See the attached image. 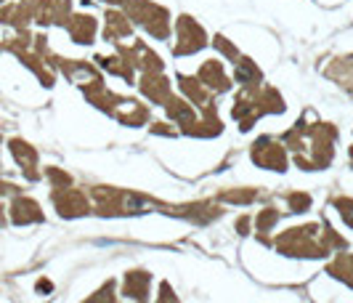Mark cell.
Returning a JSON list of instances; mask_svg holds the SVG:
<instances>
[{
  "mask_svg": "<svg viewBox=\"0 0 353 303\" xmlns=\"http://www.w3.org/2000/svg\"><path fill=\"white\" fill-rule=\"evenodd\" d=\"M337 125L332 123H311V115L305 112L290 130L282 133V144L287 152H292L295 168L305 173L311 170H324L330 162L335 160V144H337Z\"/></svg>",
  "mask_w": 353,
  "mask_h": 303,
  "instance_id": "6da1fadb",
  "label": "cell"
},
{
  "mask_svg": "<svg viewBox=\"0 0 353 303\" xmlns=\"http://www.w3.org/2000/svg\"><path fill=\"white\" fill-rule=\"evenodd\" d=\"M271 248L284 258H327L348 248V240L330 221H314L279 232L271 240Z\"/></svg>",
  "mask_w": 353,
  "mask_h": 303,
  "instance_id": "7a4b0ae2",
  "label": "cell"
},
{
  "mask_svg": "<svg viewBox=\"0 0 353 303\" xmlns=\"http://www.w3.org/2000/svg\"><path fill=\"white\" fill-rule=\"evenodd\" d=\"M88 197L93 213L101 215V218H128V215H143L152 213V211L178 218V205L162 202V199H154V197L143 195V192H133V189H117V186L96 184L88 189Z\"/></svg>",
  "mask_w": 353,
  "mask_h": 303,
  "instance_id": "3957f363",
  "label": "cell"
},
{
  "mask_svg": "<svg viewBox=\"0 0 353 303\" xmlns=\"http://www.w3.org/2000/svg\"><path fill=\"white\" fill-rule=\"evenodd\" d=\"M287 104H284V96L274 86H252V88H242L234 99V107H231V117L239 123V130L245 133L252 125L258 123L265 115H282Z\"/></svg>",
  "mask_w": 353,
  "mask_h": 303,
  "instance_id": "277c9868",
  "label": "cell"
},
{
  "mask_svg": "<svg viewBox=\"0 0 353 303\" xmlns=\"http://www.w3.org/2000/svg\"><path fill=\"white\" fill-rule=\"evenodd\" d=\"M3 48H6L8 54L17 56L19 61L40 80L43 88H53V86H56V72H53V67L48 64L51 48H48V37L46 35H32L30 30H21V32H17L14 37H8V40L3 43Z\"/></svg>",
  "mask_w": 353,
  "mask_h": 303,
  "instance_id": "5b68a950",
  "label": "cell"
},
{
  "mask_svg": "<svg viewBox=\"0 0 353 303\" xmlns=\"http://www.w3.org/2000/svg\"><path fill=\"white\" fill-rule=\"evenodd\" d=\"M120 8H123L125 17L133 21V27L146 30L154 40H168L170 32H173L170 11L162 3H154V0H123Z\"/></svg>",
  "mask_w": 353,
  "mask_h": 303,
  "instance_id": "8992f818",
  "label": "cell"
},
{
  "mask_svg": "<svg viewBox=\"0 0 353 303\" xmlns=\"http://www.w3.org/2000/svg\"><path fill=\"white\" fill-rule=\"evenodd\" d=\"M48 64H51L53 70L61 72V75H64L70 83H74L83 93L104 86V75L99 72V64H90L85 59H64V56H59L51 51V54H48Z\"/></svg>",
  "mask_w": 353,
  "mask_h": 303,
  "instance_id": "52a82bcc",
  "label": "cell"
},
{
  "mask_svg": "<svg viewBox=\"0 0 353 303\" xmlns=\"http://www.w3.org/2000/svg\"><path fill=\"white\" fill-rule=\"evenodd\" d=\"M250 160L252 165L263 168V170H274V173H284L290 168V155L282 141H276L274 136H261L250 146Z\"/></svg>",
  "mask_w": 353,
  "mask_h": 303,
  "instance_id": "ba28073f",
  "label": "cell"
},
{
  "mask_svg": "<svg viewBox=\"0 0 353 303\" xmlns=\"http://www.w3.org/2000/svg\"><path fill=\"white\" fill-rule=\"evenodd\" d=\"M210 43L208 30L189 14H181L176 19V46H173V54L176 56H194L199 54L205 46Z\"/></svg>",
  "mask_w": 353,
  "mask_h": 303,
  "instance_id": "9c48e42d",
  "label": "cell"
},
{
  "mask_svg": "<svg viewBox=\"0 0 353 303\" xmlns=\"http://www.w3.org/2000/svg\"><path fill=\"white\" fill-rule=\"evenodd\" d=\"M51 202L56 208V213L61 218H85V215L93 213L90 208V197L85 189H77L74 184L72 186H59V189H51Z\"/></svg>",
  "mask_w": 353,
  "mask_h": 303,
  "instance_id": "30bf717a",
  "label": "cell"
},
{
  "mask_svg": "<svg viewBox=\"0 0 353 303\" xmlns=\"http://www.w3.org/2000/svg\"><path fill=\"white\" fill-rule=\"evenodd\" d=\"M117 54H123L133 67L136 72H165V61H162V56L157 51H152L143 40H136L133 46H120L117 43Z\"/></svg>",
  "mask_w": 353,
  "mask_h": 303,
  "instance_id": "8fae6325",
  "label": "cell"
},
{
  "mask_svg": "<svg viewBox=\"0 0 353 303\" xmlns=\"http://www.w3.org/2000/svg\"><path fill=\"white\" fill-rule=\"evenodd\" d=\"M136 86H139V90H141V96L146 101L159 104V107H165V101L173 96V83L165 77V72H141Z\"/></svg>",
  "mask_w": 353,
  "mask_h": 303,
  "instance_id": "7c38bea8",
  "label": "cell"
},
{
  "mask_svg": "<svg viewBox=\"0 0 353 303\" xmlns=\"http://www.w3.org/2000/svg\"><path fill=\"white\" fill-rule=\"evenodd\" d=\"M32 6L40 27H64L72 17V0H32Z\"/></svg>",
  "mask_w": 353,
  "mask_h": 303,
  "instance_id": "4fadbf2b",
  "label": "cell"
},
{
  "mask_svg": "<svg viewBox=\"0 0 353 303\" xmlns=\"http://www.w3.org/2000/svg\"><path fill=\"white\" fill-rule=\"evenodd\" d=\"M8 152H11V157L17 160V165L21 168V173H24V179L27 181H40V170H37V165H40V157H37V149L32 146L30 141H24V139H8Z\"/></svg>",
  "mask_w": 353,
  "mask_h": 303,
  "instance_id": "5bb4252c",
  "label": "cell"
},
{
  "mask_svg": "<svg viewBox=\"0 0 353 303\" xmlns=\"http://www.w3.org/2000/svg\"><path fill=\"white\" fill-rule=\"evenodd\" d=\"M8 218L17 226H30V224H43L46 213H43L37 199L27 195H14L11 197V205H8Z\"/></svg>",
  "mask_w": 353,
  "mask_h": 303,
  "instance_id": "9a60e30c",
  "label": "cell"
},
{
  "mask_svg": "<svg viewBox=\"0 0 353 303\" xmlns=\"http://www.w3.org/2000/svg\"><path fill=\"white\" fill-rule=\"evenodd\" d=\"M32 21H35V6H32V0H17V3L8 0V3L0 6V24L14 27L17 32L30 30Z\"/></svg>",
  "mask_w": 353,
  "mask_h": 303,
  "instance_id": "2e32d148",
  "label": "cell"
},
{
  "mask_svg": "<svg viewBox=\"0 0 353 303\" xmlns=\"http://www.w3.org/2000/svg\"><path fill=\"white\" fill-rule=\"evenodd\" d=\"M221 133H223V120L218 115V104L215 101H210L208 107H202V115L196 117V123L183 130V136H192V139H215Z\"/></svg>",
  "mask_w": 353,
  "mask_h": 303,
  "instance_id": "e0dca14e",
  "label": "cell"
},
{
  "mask_svg": "<svg viewBox=\"0 0 353 303\" xmlns=\"http://www.w3.org/2000/svg\"><path fill=\"white\" fill-rule=\"evenodd\" d=\"M196 77H199V83H205V88H210L212 93H226V90H231V86H234V80L226 75V67H223L221 59H208V61H202L199 70H196Z\"/></svg>",
  "mask_w": 353,
  "mask_h": 303,
  "instance_id": "ac0fdd59",
  "label": "cell"
},
{
  "mask_svg": "<svg viewBox=\"0 0 353 303\" xmlns=\"http://www.w3.org/2000/svg\"><path fill=\"white\" fill-rule=\"evenodd\" d=\"M152 293V274L146 268H130L123 277V295L136 303H149Z\"/></svg>",
  "mask_w": 353,
  "mask_h": 303,
  "instance_id": "d6986e66",
  "label": "cell"
},
{
  "mask_svg": "<svg viewBox=\"0 0 353 303\" xmlns=\"http://www.w3.org/2000/svg\"><path fill=\"white\" fill-rule=\"evenodd\" d=\"M223 215V208L218 202L210 199H196V202H186V205H178V218H186L192 224H212Z\"/></svg>",
  "mask_w": 353,
  "mask_h": 303,
  "instance_id": "ffe728a7",
  "label": "cell"
},
{
  "mask_svg": "<svg viewBox=\"0 0 353 303\" xmlns=\"http://www.w3.org/2000/svg\"><path fill=\"white\" fill-rule=\"evenodd\" d=\"M133 35V21L125 17L123 8H106L104 11V30H101V37L106 43H120L125 37Z\"/></svg>",
  "mask_w": 353,
  "mask_h": 303,
  "instance_id": "44dd1931",
  "label": "cell"
},
{
  "mask_svg": "<svg viewBox=\"0 0 353 303\" xmlns=\"http://www.w3.org/2000/svg\"><path fill=\"white\" fill-rule=\"evenodd\" d=\"M64 30L70 32L72 43L77 46H90L96 40V32H99V19L90 17V14H72L64 24Z\"/></svg>",
  "mask_w": 353,
  "mask_h": 303,
  "instance_id": "7402d4cb",
  "label": "cell"
},
{
  "mask_svg": "<svg viewBox=\"0 0 353 303\" xmlns=\"http://www.w3.org/2000/svg\"><path fill=\"white\" fill-rule=\"evenodd\" d=\"M178 90H181V96L189 101V104H194V107H208L212 99V90L205 88V83H199V77H192V75H183V72H178Z\"/></svg>",
  "mask_w": 353,
  "mask_h": 303,
  "instance_id": "603a6c76",
  "label": "cell"
},
{
  "mask_svg": "<svg viewBox=\"0 0 353 303\" xmlns=\"http://www.w3.org/2000/svg\"><path fill=\"white\" fill-rule=\"evenodd\" d=\"M165 115H168V120H170V123L178 125V133H183L189 125L196 123L194 104H189L183 96H176V93L165 101Z\"/></svg>",
  "mask_w": 353,
  "mask_h": 303,
  "instance_id": "cb8c5ba5",
  "label": "cell"
},
{
  "mask_svg": "<svg viewBox=\"0 0 353 303\" xmlns=\"http://www.w3.org/2000/svg\"><path fill=\"white\" fill-rule=\"evenodd\" d=\"M93 61H96L101 70L109 72V75H114V77H123L125 83L136 86V67H133V64H130V61H128L123 54H117V51H114L112 56H99V54H96V59H93Z\"/></svg>",
  "mask_w": 353,
  "mask_h": 303,
  "instance_id": "d4e9b609",
  "label": "cell"
},
{
  "mask_svg": "<svg viewBox=\"0 0 353 303\" xmlns=\"http://www.w3.org/2000/svg\"><path fill=\"white\" fill-rule=\"evenodd\" d=\"M234 83H239L242 88H252V86H261L263 83V70L250 59V56H239L234 61Z\"/></svg>",
  "mask_w": 353,
  "mask_h": 303,
  "instance_id": "484cf974",
  "label": "cell"
},
{
  "mask_svg": "<svg viewBox=\"0 0 353 303\" xmlns=\"http://www.w3.org/2000/svg\"><path fill=\"white\" fill-rule=\"evenodd\" d=\"M324 274H330L332 280H337V282H343V285H348L353 290V253L340 250L335 258L327 264Z\"/></svg>",
  "mask_w": 353,
  "mask_h": 303,
  "instance_id": "4316f807",
  "label": "cell"
},
{
  "mask_svg": "<svg viewBox=\"0 0 353 303\" xmlns=\"http://www.w3.org/2000/svg\"><path fill=\"white\" fill-rule=\"evenodd\" d=\"M327 75L337 80L340 88H345L348 93H353V56H337L327 64Z\"/></svg>",
  "mask_w": 353,
  "mask_h": 303,
  "instance_id": "83f0119b",
  "label": "cell"
},
{
  "mask_svg": "<svg viewBox=\"0 0 353 303\" xmlns=\"http://www.w3.org/2000/svg\"><path fill=\"white\" fill-rule=\"evenodd\" d=\"M258 197H261V189L255 186H234V189H221L215 199L226 205H252Z\"/></svg>",
  "mask_w": 353,
  "mask_h": 303,
  "instance_id": "f1b7e54d",
  "label": "cell"
},
{
  "mask_svg": "<svg viewBox=\"0 0 353 303\" xmlns=\"http://www.w3.org/2000/svg\"><path fill=\"white\" fill-rule=\"evenodd\" d=\"M83 303H120V298H117V282L106 280L104 285L99 287V290H93Z\"/></svg>",
  "mask_w": 353,
  "mask_h": 303,
  "instance_id": "f546056e",
  "label": "cell"
},
{
  "mask_svg": "<svg viewBox=\"0 0 353 303\" xmlns=\"http://www.w3.org/2000/svg\"><path fill=\"white\" fill-rule=\"evenodd\" d=\"M284 199H287L290 213H305V211H311V205H314V197L308 195V192H301V189L284 195Z\"/></svg>",
  "mask_w": 353,
  "mask_h": 303,
  "instance_id": "4dcf8cb0",
  "label": "cell"
},
{
  "mask_svg": "<svg viewBox=\"0 0 353 303\" xmlns=\"http://www.w3.org/2000/svg\"><path fill=\"white\" fill-rule=\"evenodd\" d=\"M282 218V213L276 211V208H263L261 213H258V218H255V229H258V234H265V232H271L274 226H276V221Z\"/></svg>",
  "mask_w": 353,
  "mask_h": 303,
  "instance_id": "1f68e13d",
  "label": "cell"
},
{
  "mask_svg": "<svg viewBox=\"0 0 353 303\" xmlns=\"http://www.w3.org/2000/svg\"><path fill=\"white\" fill-rule=\"evenodd\" d=\"M210 43H212V48H215L221 56H226V61H231V64H234V61L242 56V54H239V48H236V46H234L226 35H215Z\"/></svg>",
  "mask_w": 353,
  "mask_h": 303,
  "instance_id": "d6a6232c",
  "label": "cell"
},
{
  "mask_svg": "<svg viewBox=\"0 0 353 303\" xmlns=\"http://www.w3.org/2000/svg\"><path fill=\"white\" fill-rule=\"evenodd\" d=\"M46 179L51 181V189L72 186V184H74V179H72L70 173H67L64 168H56V165H48V168H46Z\"/></svg>",
  "mask_w": 353,
  "mask_h": 303,
  "instance_id": "836d02e7",
  "label": "cell"
},
{
  "mask_svg": "<svg viewBox=\"0 0 353 303\" xmlns=\"http://www.w3.org/2000/svg\"><path fill=\"white\" fill-rule=\"evenodd\" d=\"M332 208H335L337 215L345 221V226L353 229V197H335V199H332Z\"/></svg>",
  "mask_w": 353,
  "mask_h": 303,
  "instance_id": "e575fe53",
  "label": "cell"
},
{
  "mask_svg": "<svg viewBox=\"0 0 353 303\" xmlns=\"http://www.w3.org/2000/svg\"><path fill=\"white\" fill-rule=\"evenodd\" d=\"M157 303H181L178 301V295H176V290L170 287V282H162V285H159Z\"/></svg>",
  "mask_w": 353,
  "mask_h": 303,
  "instance_id": "d590c367",
  "label": "cell"
},
{
  "mask_svg": "<svg viewBox=\"0 0 353 303\" xmlns=\"http://www.w3.org/2000/svg\"><path fill=\"white\" fill-rule=\"evenodd\" d=\"M154 136H176L178 128H170L168 123H152V128H149Z\"/></svg>",
  "mask_w": 353,
  "mask_h": 303,
  "instance_id": "8d00e7d4",
  "label": "cell"
},
{
  "mask_svg": "<svg viewBox=\"0 0 353 303\" xmlns=\"http://www.w3.org/2000/svg\"><path fill=\"white\" fill-rule=\"evenodd\" d=\"M19 195V186L17 184H11V181L0 179V197H14Z\"/></svg>",
  "mask_w": 353,
  "mask_h": 303,
  "instance_id": "74e56055",
  "label": "cell"
},
{
  "mask_svg": "<svg viewBox=\"0 0 353 303\" xmlns=\"http://www.w3.org/2000/svg\"><path fill=\"white\" fill-rule=\"evenodd\" d=\"M236 232H239V234L250 232V218H248V215H239V218H236Z\"/></svg>",
  "mask_w": 353,
  "mask_h": 303,
  "instance_id": "f35d334b",
  "label": "cell"
},
{
  "mask_svg": "<svg viewBox=\"0 0 353 303\" xmlns=\"http://www.w3.org/2000/svg\"><path fill=\"white\" fill-rule=\"evenodd\" d=\"M99 3H106V6H112V8H120V6H123V0H99Z\"/></svg>",
  "mask_w": 353,
  "mask_h": 303,
  "instance_id": "ab89813d",
  "label": "cell"
},
{
  "mask_svg": "<svg viewBox=\"0 0 353 303\" xmlns=\"http://www.w3.org/2000/svg\"><path fill=\"white\" fill-rule=\"evenodd\" d=\"M0 226H6V211L0 208Z\"/></svg>",
  "mask_w": 353,
  "mask_h": 303,
  "instance_id": "60d3db41",
  "label": "cell"
},
{
  "mask_svg": "<svg viewBox=\"0 0 353 303\" xmlns=\"http://www.w3.org/2000/svg\"><path fill=\"white\" fill-rule=\"evenodd\" d=\"M348 157H351V168H353V144H351V149H348Z\"/></svg>",
  "mask_w": 353,
  "mask_h": 303,
  "instance_id": "b9f144b4",
  "label": "cell"
},
{
  "mask_svg": "<svg viewBox=\"0 0 353 303\" xmlns=\"http://www.w3.org/2000/svg\"><path fill=\"white\" fill-rule=\"evenodd\" d=\"M3 3H8V0H0V6H3Z\"/></svg>",
  "mask_w": 353,
  "mask_h": 303,
  "instance_id": "7bdbcfd3",
  "label": "cell"
}]
</instances>
